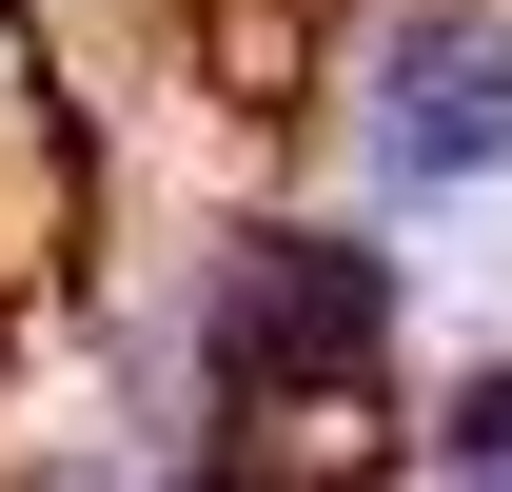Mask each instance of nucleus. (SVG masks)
Masks as SVG:
<instances>
[{"mask_svg": "<svg viewBox=\"0 0 512 492\" xmlns=\"http://www.w3.org/2000/svg\"><path fill=\"white\" fill-rule=\"evenodd\" d=\"M375 335H394V276L335 256V237H256L237 296H217V374H237V394H355Z\"/></svg>", "mask_w": 512, "mask_h": 492, "instance_id": "f257e3e1", "label": "nucleus"}, {"mask_svg": "<svg viewBox=\"0 0 512 492\" xmlns=\"http://www.w3.org/2000/svg\"><path fill=\"white\" fill-rule=\"evenodd\" d=\"M512 158V20H394V60H375V178L394 197H453V178H493Z\"/></svg>", "mask_w": 512, "mask_h": 492, "instance_id": "f03ea898", "label": "nucleus"}, {"mask_svg": "<svg viewBox=\"0 0 512 492\" xmlns=\"http://www.w3.org/2000/svg\"><path fill=\"white\" fill-rule=\"evenodd\" d=\"M453 453H473V473H512V374L473 394V414H453Z\"/></svg>", "mask_w": 512, "mask_h": 492, "instance_id": "7ed1b4c3", "label": "nucleus"}]
</instances>
